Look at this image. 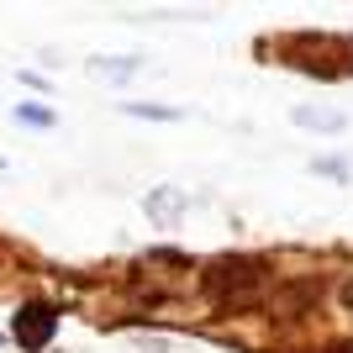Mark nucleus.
Segmentation results:
<instances>
[{
	"label": "nucleus",
	"mask_w": 353,
	"mask_h": 353,
	"mask_svg": "<svg viewBox=\"0 0 353 353\" xmlns=\"http://www.w3.org/2000/svg\"><path fill=\"white\" fill-rule=\"evenodd\" d=\"M16 121H21V127H32V132H48V127H59L53 105H37V101H21V105H16Z\"/></svg>",
	"instance_id": "nucleus-7"
},
{
	"label": "nucleus",
	"mask_w": 353,
	"mask_h": 353,
	"mask_svg": "<svg viewBox=\"0 0 353 353\" xmlns=\"http://www.w3.org/2000/svg\"><path fill=\"white\" fill-rule=\"evenodd\" d=\"M16 338L27 343V348H43V343L53 338V311H48V306H21V316H16Z\"/></svg>",
	"instance_id": "nucleus-5"
},
{
	"label": "nucleus",
	"mask_w": 353,
	"mask_h": 353,
	"mask_svg": "<svg viewBox=\"0 0 353 353\" xmlns=\"http://www.w3.org/2000/svg\"><path fill=\"white\" fill-rule=\"evenodd\" d=\"M290 121H295V127H306V132H316V137H338L343 127H348V117H343L338 105H295Z\"/></svg>",
	"instance_id": "nucleus-3"
},
{
	"label": "nucleus",
	"mask_w": 353,
	"mask_h": 353,
	"mask_svg": "<svg viewBox=\"0 0 353 353\" xmlns=\"http://www.w3.org/2000/svg\"><path fill=\"white\" fill-rule=\"evenodd\" d=\"M121 111H127V117H143V121H179L185 117L179 105H159V101H121Z\"/></svg>",
	"instance_id": "nucleus-6"
},
{
	"label": "nucleus",
	"mask_w": 353,
	"mask_h": 353,
	"mask_svg": "<svg viewBox=\"0 0 353 353\" xmlns=\"http://www.w3.org/2000/svg\"><path fill=\"white\" fill-rule=\"evenodd\" d=\"M85 69H90V74H101L105 85H132L137 69H143V59H137V53H95Z\"/></svg>",
	"instance_id": "nucleus-4"
},
{
	"label": "nucleus",
	"mask_w": 353,
	"mask_h": 353,
	"mask_svg": "<svg viewBox=\"0 0 353 353\" xmlns=\"http://www.w3.org/2000/svg\"><path fill=\"white\" fill-rule=\"evenodd\" d=\"M311 169H316L322 179H338V185H348V159H316Z\"/></svg>",
	"instance_id": "nucleus-8"
},
{
	"label": "nucleus",
	"mask_w": 353,
	"mask_h": 353,
	"mask_svg": "<svg viewBox=\"0 0 353 353\" xmlns=\"http://www.w3.org/2000/svg\"><path fill=\"white\" fill-rule=\"evenodd\" d=\"M338 306H343V316H353V280L338 290Z\"/></svg>",
	"instance_id": "nucleus-9"
},
{
	"label": "nucleus",
	"mask_w": 353,
	"mask_h": 353,
	"mask_svg": "<svg viewBox=\"0 0 353 353\" xmlns=\"http://www.w3.org/2000/svg\"><path fill=\"white\" fill-rule=\"evenodd\" d=\"M259 259H243V253H227L206 269V295H248L259 285Z\"/></svg>",
	"instance_id": "nucleus-1"
},
{
	"label": "nucleus",
	"mask_w": 353,
	"mask_h": 353,
	"mask_svg": "<svg viewBox=\"0 0 353 353\" xmlns=\"http://www.w3.org/2000/svg\"><path fill=\"white\" fill-rule=\"evenodd\" d=\"M185 206H190V201H185L179 185H153V190L143 195V211H148L153 227H179V221H185Z\"/></svg>",
	"instance_id": "nucleus-2"
}]
</instances>
